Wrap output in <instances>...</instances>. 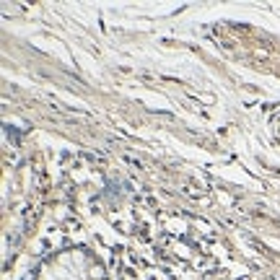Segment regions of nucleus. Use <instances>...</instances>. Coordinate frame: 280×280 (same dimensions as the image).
<instances>
[{
  "mask_svg": "<svg viewBox=\"0 0 280 280\" xmlns=\"http://www.w3.org/2000/svg\"><path fill=\"white\" fill-rule=\"evenodd\" d=\"M21 280H109V270L91 247L70 244L39 257Z\"/></svg>",
  "mask_w": 280,
  "mask_h": 280,
  "instance_id": "obj_1",
  "label": "nucleus"
}]
</instances>
